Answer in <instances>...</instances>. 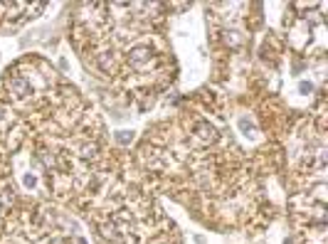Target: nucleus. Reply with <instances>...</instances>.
Listing matches in <instances>:
<instances>
[{"mask_svg":"<svg viewBox=\"0 0 328 244\" xmlns=\"http://www.w3.org/2000/svg\"><path fill=\"white\" fill-rule=\"evenodd\" d=\"M7 91H10V96H15V99H25V96L30 94V81H27L25 77H20V74H12V77L7 79Z\"/></svg>","mask_w":328,"mask_h":244,"instance_id":"obj_1","label":"nucleus"},{"mask_svg":"<svg viewBox=\"0 0 328 244\" xmlns=\"http://www.w3.org/2000/svg\"><path fill=\"white\" fill-rule=\"evenodd\" d=\"M15 200V192H12V187H5L2 190V195H0V205L2 207H10V202Z\"/></svg>","mask_w":328,"mask_h":244,"instance_id":"obj_5","label":"nucleus"},{"mask_svg":"<svg viewBox=\"0 0 328 244\" xmlns=\"http://www.w3.org/2000/svg\"><path fill=\"white\" fill-rule=\"evenodd\" d=\"M50 244H72V240H67V237H55Z\"/></svg>","mask_w":328,"mask_h":244,"instance_id":"obj_8","label":"nucleus"},{"mask_svg":"<svg viewBox=\"0 0 328 244\" xmlns=\"http://www.w3.org/2000/svg\"><path fill=\"white\" fill-rule=\"evenodd\" d=\"M96 64H99L101 72H114V55H111L109 50L99 52V55H96Z\"/></svg>","mask_w":328,"mask_h":244,"instance_id":"obj_4","label":"nucleus"},{"mask_svg":"<svg viewBox=\"0 0 328 244\" xmlns=\"http://www.w3.org/2000/svg\"><path fill=\"white\" fill-rule=\"evenodd\" d=\"M195 138H200V141H212V138H215V128H212L207 121H197L195 123Z\"/></svg>","mask_w":328,"mask_h":244,"instance_id":"obj_3","label":"nucleus"},{"mask_svg":"<svg viewBox=\"0 0 328 244\" xmlns=\"http://www.w3.org/2000/svg\"><path fill=\"white\" fill-rule=\"evenodd\" d=\"M131 138H133V133H129V131H119V133H116V141H119V143H129Z\"/></svg>","mask_w":328,"mask_h":244,"instance_id":"obj_6","label":"nucleus"},{"mask_svg":"<svg viewBox=\"0 0 328 244\" xmlns=\"http://www.w3.org/2000/svg\"><path fill=\"white\" fill-rule=\"evenodd\" d=\"M311 89H314V86H311V84H306V81H304V84H301V91H304V94H309V91H311Z\"/></svg>","mask_w":328,"mask_h":244,"instance_id":"obj_9","label":"nucleus"},{"mask_svg":"<svg viewBox=\"0 0 328 244\" xmlns=\"http://www.w3.org/2000/svg\"><path fill=\"white\" fill-rule=\"evenodd\" d=\"M151 60V50L148 47H133L131 52H129V64H131L133 69H141V67H146Z\"/></svg>","mask_w":328,"mask_h":244,"instance_id":"obj_2","label":"nucleus"},{"mask_svg":"<svg viewBox=\"0 0 328 244\" xmlns=\"http://www.w3.org/2000/svg\"><path fill=\"white\" fill-rule=\"evenodd\" d=\"M22 183L27 185V187H35V183H37V180H35L32 175H25V178H22Z\"/></svg>","mask_w":328,"mask_h":244,"instance_id":"obj_7","label":"nucleus"}]
</instances>
